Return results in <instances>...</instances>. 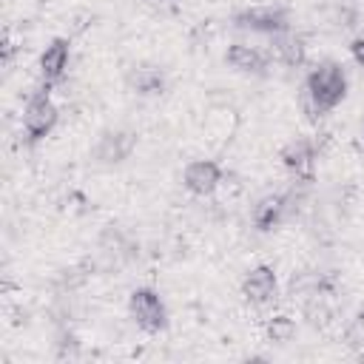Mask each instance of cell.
<instances>
[{"instance_id": "obj_6", "label": "cell", "mask_w": 364, "mask_h": 364, "mask_svg": "<svg viewBox=\"0 0 364 364\" xmlns=\"http://www.w3.org/2000/svg\"><path fill=\"white\" fill-rule=\"evenodd\" d=\"M276 290H279V282H276V270L270 264H256L242 279V296L250 304H267V301H273L276 299Z\"/></svg>"}, {"instance_id": "obj_4", "label": "cell", "mask_w": 364, "mask_h": 364, "mask_svg": "<svg viewBox=\"0 0 364 364\" xmlns=\"http://www.w3.org/2000/svg\"><path fill=\"white\" fill-rule=\"evenodd\" d=\"M233 23L239 28H250L259 34H282L290 28V17L282 6H250L233 14Z\"/></svg>"}, {"instance_id": "obj_11", "label": "cell", "mask_w": 364, "mask_h": 364, "mask_svg": "<svg viewBox=\"0 0 364 364\" xmlns=\"http://www.w3.org/2000/svg\"><path fill=\"white\" fill-rule=\"evenodd\" d=\"M125 80H128V88L142 97L162 94V88H165V74L156 65H134Z\"/></svg>"}, {"instance_id": "obj_8", "label": "cell", "mask_w": 364, "mask_h": 364, "mask_svg": "<svg viewBox=\"0 0 364 364\" xmlns=\"http://www.w3.org/2000/svg\"><path fill=\"white\" fill-rule=\"evenodd\" d=\"M68 57H71V43L65 37H54L46 46V51L40 54V77L46 85L63 80V74L68 68Z\"/></svg>"}, {"instance_id": "obj_13", "label": "cell", "mask_w": 364, "mask_h": 364, "mask_svg": "<svg viewBox=\"0 0 364 364\" xmlns=\"http://www.w3.org/2000/svg\"><path fill=\"white\" fill-rule=\"evenodd\" d=\"M225 60H228L236 71H242V74H264V68H267V60H264L253 46H245V43L230 46V48L225 51Z\"/></svg>"}, {"instance_id": "obj_5", "label": "cell", "mask_w": 364, "mask_h": 364, "mask_svg": "<svg viewBox=\"0 0 364 364\" xmlns=\"http://www.w3.org/2000/svg\"><path fill=\"white\" fill-rule=\"evenodd\" d=\"M222 182V168L213 159H193L185 165L182 171V185L193 193V196H208L216 191V185Z\"/></svg>"}, {"instance_id": "obj_7", "label": "cell", "mask_w": 364, "mask_h": 364, "mask_svg": "<svg viewBox=\"0 0 364 364\" xmlns=\"http://www.w3.org/2000/svg\"><path fill=\"white\" fill-rule=\"evenodd\" d=\"M134 148H136V134L134 131H122V128L105 131L100 136L97 148H94V159L102 162V165H117V162L128 159Z\"/></svg>"}, {"instance_id": "obj_12", "label": "cell", "mask_w": 364, "mask_h": 364, "mask_svg": "<svg viewBox=\"0 0 364 364\" xmlns=\"http://www.w3.org/2000/svg\"><path fill=\"white\" fill-rule=\"evenodd\" d=\"M270 51H273V57H276L282 65L296 68V65L304 63V43H301V37H296V34H290V31L273 34Z\"/></svg>"}, {"instance_id": "obj_16", "label": "cell", "mask_w": 364, "mask_h": 364, "mask_svg": "<svg viewBox=\"0 0 364 364\" xmlns=\"http://www.w3.org/2000/svg\"><path fill=\"white\" fill-rule=\"evenodd\" d=\"M350 51H353V60H355L358 65H364V37L353 40V43H350Z\"/></svg>"}, {"instance_id": "obj_9", "label": "cell", "mask_w": 364, "mask_h": 364, "mask_svg": "<svg viewBox=\"0 0 364 364\" xmlns=\"http://www.w3.org/2000/svg\"><path fill=\"white\" fill-rule=\"evenodd\" d=\"M284 213H287V196L284 193H267V196H262L256 205H253V210H250V219H253V225H256V230H273L282 219H284Z\"/></svg>"}, {"instance_id": "obj_15", "label": "cell", "mask_w": 364, "mask_h": 364, "mask_svg": "<svg viewBox=\"0 0 364 364\" xmlns=\"http://www.w3.org/2000/svg\"><path fill=\"white\" fill-rule=\"evenodd\" d=\"M344 344H347L358 358H364V313L355 316V318L347 324V330H344Z\"/></svg>"}, {"instance_id": "obj_14", "label": "cell", "mask_w": 364, "mask_h": 364, "mask_svg": "<svg viewBox=\"0 0 364 364\" xmlns=\"http://www.w3.org/2000/svg\"><path fill=\"white\" fill-rule=\"evenodd\" d=\"M264 333H267L270 341H276V344H287V341L296 336V324H293V318H287V316H273V318L267 321Z\"/></svg>"}, {"instance_id": "obj_2", "label": "cell", "mask_w": 364, "mask_h": 364, "mask_svg": "<svg viewBox=\"0 0 364 364\" xmlns=\"http://www.w3.org/2000/svg\"><path fill=\"white\" fill-rule=\"evenodd\" d=\"M57 119H60V111L48 100V85L43 82V88H37L23 108V131H26L28 142H40L43 136H48L51 128L57 125Z\"/></svg>"}, {"instance_id": "obj_17", "label": "cell", "mask_w": 364, "mask_h": 364, "mask_svg": "<svg viewBox=\"0 0 364 364\" xmlns=\"http://www.w3.org/2000/svg\"><path fill=\"white\" fill-rule=\"evenodd\" d=\"M11 54H14V46H11V40L6 37V40H3V63H9V60H11Z\"/></svg>"}, {"instance_id": "obj_3", "label": "cell", "mask_w": 364, "mask_h": 364, "mask_svg": "<svg viewBox=\"0 0 364 364\" xmlns=\"http://www.w3.org/2000/svg\"><path fill=\"white\" fill-rule=\"evenodd\" d=\"M128 313H131V318L136 321V327L145 330V333H159V330L168 327V310H165L159 293L151 290V287H136V290L131 293V299H128Z\"/></svg>"}, {"instance_id": "obj_10", "label": "cell", "mask_w": 364, "mask_h": 364, "mask_svg": "<svg viewBox=\"0 0 364 364\" xmlns=\"http://www.w3.org/2000/svg\"><path fill=\"white\" fill-rule=\"evenodd\" d=\"M279 159H282V165H284L287 171H293V173H307V171L313 168V159H316V145H313L310 139H304V136L290 139V142L282 148Z\"/></svg>"}, {"instance_id": "obj_1", "label": "cell", "mask_w": 364, "mask_h": 364, "mask_svg": "<svg viewBox=\"0 0 364 364\" xmlns=\"http://www.w3.org/2000/svg\"><path fill=\"white\" fill-rule=\"evenodd\" d=\"M344 97H347V74L338 63H321L307 74V80H304V105H307L310 117L336 108Z\"/></svg>"}]
</instances>
